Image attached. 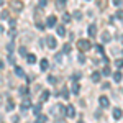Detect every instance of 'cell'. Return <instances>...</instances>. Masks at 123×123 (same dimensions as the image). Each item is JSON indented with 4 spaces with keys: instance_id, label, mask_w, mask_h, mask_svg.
<instances>
[{
    "instance_id": "1",
    "label": "cell",
    "mask_w": 123,
    "mask_h": 123,
    "mask_svg": "<svg viewBox=\"0 0 123 123\" xmlns=\"http://www.w3.org/2000/svg\"><path fill=\"white\" fill-rule=\"evenodd\" d=\"M77 48H79V51H89L92 48V44H90L89 39H79L77 41Z\"/></svg>"
},
{
    "instance_id": "2",
    "label": "cell",
    "mask_w": 123,
    "mask_h": 123,
    "mask_svg": "<svg viewBox=\"0 0 123 123\" xmlns=\"http://www.w3.org/2000/svg\"><path fill=\"white\" fill-rule=\"evenodd\" d=\"M51 113L53 115H56V117H59V115H62V113H66V108H64V107H62V105H54V107H53V110H51Z\"/></svg>"
},
{
    "instance_id": "3",
    "label": "cell",
    "mask_w": 123,
    "mask_h": 123,
    "mask_svg": "<svg viewBox=\"0 0 123 123\" xmlns=\"http://www.w3.org/2000/svg\"><path fill=\"white\" fill-rule=\"evenodd\" d=\"M46 43H48V48H51V49H54V48L57 46V41L54 36H48L46 38Z\"/></svg>"
},
{
    "instance_id": "4",
    "label": "cell",
    "mask_w": 123,
    "mask_h": 123,
    "mask_svg": "<svg viewBox=\"0 0 123 123\" xmlns=\"http://www.w3.org/2000/svg\"><path fill=\"white\" fill-rule=\"evenodd\" d=\"M56 23H57V18L54 17V15H49V17L46 18V25L49 26V28H53V26H54Z\"/></svg>"
},
{
    "instance_id": "5",
    "label": "cell",
    "mask_w": 123,
    "mask_h": 123,
    "mask_svg": "<svg viewBox=\"0 0 123 123\" xmlns=\"http://www.w3.org/2000/svg\"><path fill=\"white\" fill-rule=\"evenodd\" d=\"M12 8L17 10V12H21V10H23V3H21L20 0H13V2H12Z\"/></svg>"
},
{
    "instance_id": "6",
    "label": "cell",
    "mask_w": 123,
    "mask_h": 123,
    "mask_svg": "<svg viewBox=\"0 0 123 123\" xmlns=\"http://www.w3.org/2000/svg\"><path fill=\"white\" fill-rule=\"evenodd\" d=\"M66 115L69 117V118H74V117H76V108H74L72 105H69V107L66 108Z\"/></svg>"
},
{
    "instance_id": "7",
    "label": "cell",
    "mask_w": 123,
    "mask_h": 123,
    "mask_svg": "<svg viewBox=\"0 0 123 123\" xmlns=\"http://www.w3.org/2000/svg\"><path fill=\"white\" fill-rule=\"evenodd\" d=\"M98 102H100V107H104V108H107V107L110 105V100H108L105 95H102V97L98 98Z\"/></svg>"
},
{
    "instance_id": "8",
    "label": "cell",
    "mask_w": 123,
    "mask_h": 123,
    "mask_svg": "<svg viewBox=\"0 0 123 123\" xmlns=\"http://www.w3.org/2000/svg\"><path fill=\"white\" fill-rule=\"evenodd\" d=\"M30 107H31V102H30V98H25V100H23V104L20 105V108H21L23 112H25V110H28Z\"/></svg>"
},
{
    "instance_id": "9",
    "label": "cell",
    "mask_w": 123,
    "mask_h": 123,
    "mask_svg": "<svg viewBox=\"0 0 123 123\" xmlns=\"http://www.w3.org/2000/svg\"><path fill=\"white\" fill-rule=\"evenodd\" d=\"M122 115H123V112L120 110V108H113V118H115V120H120Z\"/></svg>"
},
{
    "instance_id": "10",
    "label": "cell",
    "mask_w": 123,
    "mask_h": 123,
    "mask_svg": "<svg viewBox=\"0 0 123 123\" xmlns=\"http://www.w3.org/2000/svg\"><path fill=\"white\" fill-rule=\"evenodd\" d=\"M13 108H15V102H13V98H12V97H8V102H7V110H8V112H12Z\"/></svg>"
},
{
    "instance_id": "11",
    "label": "cell",
    "mask_w": 123,
    "mask_h": 123,
    "mask_svg": "<svg viewBox=\"0 0 123 123\" xmlns=\"http://www.w3.org/2000/svg\"><path fill=\"white\" fill-rule=\"evenodd\" d=\"M87 33H89L90 36H95V35H97V26H95V25H89V31H87Z\"/></svg>"
},
{
    "instance_id": "12",
    "label": "cell",
    "mask_w": 123,
    "mask_h": 123,
    "mask_svg": "<svg viewBox=\"0 0 123 123\" xmlns=\"http://www.w3.org/2000/svg\"><path fill=\"white\" fill-rule=\"evenodd\" d=\"M39 67H41V71H46L48 67H49V62H48V59H41V62H39Z\"/></svg>"
},
{
    "instance_id": "13",
    "label": "cell",
    "mask_w": 123,
    "mask_h": 123,
    "mask_svg": "<svg viewBox=\"0 0 123 123\" xmlns=\"http://www.w3.org/2000/svg\"><path fill=\"white\" fill-rule=\"evenodd\" d=\"M41 110H43L41 104H36L35 107H33V113H35V115H41Z\"/></svg>"
},
{
    "instance_id": "14",
    "label": "cell",
    "mask_w": 123,
    "mask_h": 123,
    "mask_svg": "<svg viewBox=\"0 0 123 123\" xmlns=\"http://www.w3.org/2000/svg\"><path fill=\"white\" fill-rule=\"evenodd\" d=\"M66 2L67 0H56V7L59 10H64V7H66Z\"/></svg>"
},
{
    "instance_id": "15",
    "label": "cell",
    "mask_w": 123,
    "mask_h": 123,
    "mask_svg": "<svg viewBox=\"0 0 123 123\" xmlns=\"http://www.w3.org/2000/svg\"><path fill=\"white\" fill-rule=\"evenodd\" d=\"M49 90H43V94H41V102H46V100H49Z\"/></svg>"
},
{
    "instance_id": "16",
    "label": "cell",
    "mask_w": 123,
    "mask_h": 123,
    "mask_svg": "<svg viewBox=\"0 0 123 123\" xmlns=\"http://www.w3.org/2000/svg\"><path fill=\"white\" fill-rule=\"evenodd\" d=\"M46 122H48V117H46V115H43V113L38 115V118H36V123H46Z\"/></svg>"
},
{
    "instance_id": "17",
    "label": "cell",
    "mask_w": 123,
    "mask_h": 123,
    "mask_svg": "<svg viewBox=\"0 0 123 123\" xmlns=\"http://www.w3.org/2000/svg\"><path fill=\"white\" fill-rule=\"evenodd\" d=\"M15 74H17L18 77H23V76H25V72H23V69H21L20 66H15Z\"/></svg>"
},
{
    "instance_id": "18",
    "label": "cell",
    "mask_w": 123,
    "mask_h": 123,
    "mask_svg": "<svg viewBox=\"0 0 123 123\" xmlns=\"http://www.w3.org/2000/svg\"><path fill=\"white\" fill-rule=\"evenodd\" d=\"M56 31H57V35H59V36H64V35H66V28H64L62 25H59Z\"/></svg>"
},
{
    "instance_id": "19",
    "label": "cell",
    "mask_w": 123,
    "mask_h": 123,
    "mask_svg": "<svg viewBox=\"0 0 123 123\" xmlns=\"http://www.w3.org/2000/svg\"><path fill=\"white\" fill-rule=\"evenodd\" d=\"M26 61H28L30 64H35V62H36V56H35V54H28V56H26Z\"/></svg>"
},
{
    "instance_id": "20",
    "label": "cell",
    "mask_w": 123,
    "mask_h": 123,
    "mask_svg": "<svg viewBox=\"0 0 123 123\" xmlns=\"http://www.w3.org/2000/svg\"><path fill=\"white\" fill-rule=\"evenodd\" d=\"M69 94H71V92L67 90L66 87H62V90H61V97H62V98H69Z\"/></svg>"
},
{
    "instance_id": "21",
    "label": "cell",
    "mask_w": 123,
    "mask_h": 123,
    "mask_svg": "<svg viewBox=\"0 0 123 123\" xmlns=\"http://www.w3.org/2000/svg\"><path fill=\"white\" fill-rule=\"evenodd\" d=\"M95 2H97V5H98V8H100V10H104L105 5H107V0H95Z\"/></svg>"
},
{
    "instance_id": "22",
    "label": "cell",
    "mask_w": 123,
    "mask_h": 123,
    "mask_svg": "<svg viewBox=\"0 0 123 123\" xmlns=\"http://www.w3.org/2000/svg\"><path fill=\"white\" fill-rule=\"evenodd\" d=\"M100 77H102L100 72H94V74H92V80H94V82H98V80H100Z\"/></svg>"
},
{
    "instance_id": "23",
    "label": "cell",
    "mask_w": 123,
    "mask_h": 123,
    "mask_svg": "<svg viewBox=\"0 0 123 123\" xmlns=\"http://www.w3.org/2000/svg\"><path fill=\"white\" fill-rule=\"evenodd\" d=\"M79 92H80V89H79V84H72V94H76V95H79Z\"/></svg>"
},
{
    "instance_id": "24",
    "label": "cell",
    "mask_w": 123,
    "mask_h": 123,
    "mask_svg": "<svg viewBox=\"0 0 123 123\" xmlns=\"http://www.w3.org/2000/svg\"><path fill=\"white\" fill-rule=\"evenodd\" d=\"M72 15H74V18H76V20H82V12H80V10H76Z\"/></svg>"
},
{
    "instance_id": "25",
    "label": "cell",
    "mask_w": 123,
    "mask_h": 123,
    "mask_svg": "<svg viewBox=\"0 0 123 123\" xmlns=\"http://www.w3.org/2000/svg\"><path fill=\"white\" fill-rule=\"evenodd\" d=\"M113 79H115V82H120V80L123 79L122 72H115V74H113Z\"/></svg>"
},
{
    "instance_id": "26",
    "label": "cell",
    "mask_w": 123,
    "mask_h": 123,
    "mask_svg": "<svg viewBox=\"0 0 123 123\" xmlns=\"http://www.w3.org/2000/svg\"><path fill=\"white\" fill-rule=\"evenodd\" d=\"M110 38H112V36H110V33H104V35H102V39H104L105 43H108Z\"/></svg>"
},
{
    "instance_id": "27",
    "label": "cell",
    "mask_w": 123,
    "mask_h": 123,
    "mask_svg": "<svg viewBox=\"0 0 123 123\" xmlns=\"http://www.w3.org/2000/svg\"><path fill=\"white\" fill-rule=\"evenodd\" d=\"M18 53H20V54H21V56H28V54H26V48H25V46H20Z\"/></svg>"
},
{
    "instance_id": "28",
    "label": "cell",
    "mask_w": 123,
    "mask_h": 123,
    "mask_svg": "<svg viewBox=\"0 0 123 123\" xmlns=\"http://www.w3.org/2000/svg\"><path fill=\"white\" fill-rule=\"evenodd\" d=\"M102 74H104L105 77H108V76H110V74H112V71H110V67H105L104 71H102Z\"/></svg>"
},
{
    "instance_id": "29",
    "label": "cell",
    "mask_w": 123,
    "mask_h": 123,
    "mask_svg": "<svg viewBox=\"0 0 123 123\" xmlns=\"http://www.w3.org/2000/svg\"><path fill=\"white\" fill-rule=\"evenodd\" d=\"M62 20H64V23H69V21H71V15H69V13H64V15H62Z\"/></svg>"
},
{
    "instance_id": "30",
    "label": "cell",
    "mask_w": 123,
    "mask_h": 123,
    "mask_svg": "<svg viewBox=\"0 0 123 123\" xmlns=\"http://www.w3.org/2000/svg\"><path fill=\"white\" fill-rule=\"evenodd\" d=\"M48 82H49V84H56L57 79H56L54 76H49V77H48Z\"/></svg>"
},
{
    "instance_id": "31",
    "label": "cell",
    "mask_w": 123,
    "mask_h": 123,
    "mask_svg": "<svg viewBox=\"0 0 123 123\" xmlns=\"http://www.w3.org/2000/svg\"><path fill=\"white\" fill-rule=\"evenodd\" d=\"M115 66L118 67V69H120V67H123V59H117V61H115Z\"/></svg>"
},
{
    "instance_id": "32",
    "label": "cell",
    "mask_w": 123,
    "mask_h": 123,
    "mask_svg": "<svg viewBox=\"0 0 123 123\" xmlns=\"http://www.w3.org/2000/svg\"><path fill=\"white\" fill-rule=\"evenodd\" d=\"M0 17H2V20H7V18H8V12H7V10H3V12L0 13Z\"/></svg>"
},
{
    "instance_id": "33",
    "label": "cell",
    "mask_w": 123,
    "mask_h": 123,
    "mask_svg": "<svg viewBox=\"0 0 123 123\" xmlns=\"http://www.w3.org/2000/svg\"><path fill=\"white\" fill-rule=\"evenodd\" d=\"M117 18L123 20V10H118V12H117Z\"/></svg>"
},
{
    "instance_id": "34",
    "label": "cell",
    "mask_w": 123,
    "mask_h": 123,
    "mask_svg": "<svg viewBox=\"0 0 123 123\" xmlns=\"http://www.w3.org/2000/svg\"><path fill=\"white\" fill-rule=\"evenodd\" d=\"M36 28L38 30H44V25H43L41 21H36Z\"/></svg>"
},
{
    "instance_id": "35",
    "label": "cell",
    "mask_w": 123,
    "mask_h": 123,
    "mask_svg": "<svg viewBox=\"0 0 123 123\" xmlns=\"http://www.w3.org/2000/svg\"><path fill=\"white\" fill-rule=\"evenodd\" d=\"M64 53H67V54L71 53V44H66V46H64Z\"/></svg>"
},
{
    "instance_id": "36",
    "label": "cell",
    "mask_w": 123,
    "mask_h": 123,
    "mask_svg": "<svg viewBox=\"0 0 123 123\" xmlns=\"http://www.w3.org/2000/svg\"><path fill=\"white\" fill-rule=\"evenodd\" d=\"M8 35H10V38H13V36L17 35V31H15V28H12V30H10V33H8Z\"/></svg>"
},
{
    "instance_id": "37",
    "label": "cell",
    "mask_w": 123,
    "mask_h": 123,
    "mask_svg": "<svg viewBox=\"0 0 123 123\" xmlns=\"http://www.w3.org/2000/svg\"><path fill=\"white\" fill-rule=\"evenodd\" d=\"M79 62H80V64H84V62H85V56L80 54V56H79Z\"/></svg>"
},
{
    "instance_id": "38",
    "label": "cell",
    "mask_w": 123,
    "mask_h": 123,
    "mask_svg": "<svg viewBox=\"0 0 123 123\" xmlns=\"http://www.w3.org/2000/svg\"><path fill=\"white\" fill-rule=\"evenodd\" d=\"M26 90H28L26 87H21V89H20V94H21V95H25V94H26Z\"/></svg>"
},
{
    "instance_id": "39",
    "label": "cell",
    "mask_w": 123,
    "mask_h": 123,
    "mask_svg": "<svg viewBox=\"0 0 123 123\" xmlns=\"http://www.w3.org/2000/svg\"><path fill=\"white\" fill-rule=\"evenodd\" d=\"M97 51H98V53H100V54H102V56H104V48L100 46V44H98V46H97Z\"/></svg>"
},
{
    "instance_id": "40",
    "label": "cell",
    "mask_w": 123,
    "mask_h": 123,
    "mask_svg": "<svg viewBox=\"0 0 123 123\" xmlns=\"http://www.w3.org/2000/svg\"><path fill=\"white\" fill-rule=\"evenodd\" d=\"M39 7H41V8L46 7V0H39Z\"/></svg>"
},
{
    "instance_id": "41",
    "label": "cell",
    "mask_w": 123,
    "mask_h": 123,
    "mask_svg": "<svg viewBox=\"0 0 123 123\" xmlns=\"http://www.w3.org/2000/svg\"><path fill=\"white\" fill-rule=\"evenodd\" d=\"M113 3L117 5V7H120V5H122V0H113Z\"/></svg>"
},
{
    "instance_id": "42",
    "label": "cell",
    "mask_w": 123,
    "mask_h": 123,
    "mask_svg": "<svg viewBox=\"0 0 123 123\" xmlns=\"http://www.w3.org/2000/svg\"><path fill=\"white\" fill-rule=\"evenodd\" d=\"M8 62H10V64H13V62H15V61H13V56H8Z\"/></svg>"
},
{
    "instance_id": "43",
    "label": "cell",
    "mask_w": 123,
    "mask_h": 123,
    "mask_svg": "<svg viewBox=\"0 0 123 123\" xmlns=\"http://www.w3.org/2000/svg\"><path fill=\"white\" fill-rule=\"evenodd\" d=\"M0 69H3V62L2 61H0Z\"/></svg>"
},
{
    "instance_id": "44",
    "label": "cell",
    "mask_w": 123,
    "mask_h": 123,
    "mask_svg": "<svg viewBox=\"0 0 123 123\" xmlns=\"http://www.w3.org/2000/svg\"><path fill=\"white\" fill-rule=\"evenodd\" d=\"M120 41H122V43H123V35H122V36H120Z\"/></svg>"
},
{
    "instance_id": "45",
    "label": "cell",
    "mask_w": 123,
    "mask_h": 123,
    "mask_svg": "<svg viewBox=\"0 0 123 123\" xmlns=\"http://www.w3.org/2000/svg\"><path fill=\"white\" fill-rule=\"evenodd\" d=\"M79 123H84V122H79Z\"/></svg>"
}]
</instances>
